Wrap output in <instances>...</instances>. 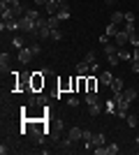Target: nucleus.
Masks as SVG:
<instances>
[{"instance_id":"f257e3e1","label":"nucleus","mask_w":139,"mask_h":155,"mask_svg":"<svg viewBox=\"0 0 139 155\" xmlns=\"http://www.w3.org/2000/svg\"><path fill=\"white\" fill-rule=\"evenodd\" d=\"M21 132H23V134L30 132L37 141H42V139L46 137V132H49L46 118H23V130H21Z\"/></svg>"},{"instance_id":"f03ea898","label":"nucleus","mask_w":139,"mask_h":155,"mask_svg":"<svg viewBox=\"0 0 139 155\" xmlns=\"http://www.w3.org/2000/svg\"><path fill=\"white\" fill-rule=\"evenodd\" d=\"M44 74H42V70L40 72H30V93H40L42 88H44Z\"/></svg>"},{"instance_id":"7ed1b4c3","label":"nucleus","mask_w":139,"mask_h":155,"mask_svg":"<svg viewBox=\"0 0 139 155\" xmlns=\"http://www.w3.org/2000/svg\"><path fill=\"white\" fill-rule=\"evenodd\" d=\"M19 30H23V32H30V35H35L37 26H35V21H30L28 16H21V19H19Z\"/></svg>"},{"instance_id":"20e7f679","label":"nucleus","mask_w":139,"mask_h":155,"mask_svg":"<svg viewBox=\"0 0 139 155\" xmlns=\"http://www.w3.org/2000/svg\"><path fill=\"white\" fill-rule=\"evenodd\" d=\"M16 58H19V63H23V65H28L30 63V60L35 58V53H33V49H30V46H23V49H19V56H16Z\"/></svg>"},{"instance_id":"39448f33","label":"nucleus","mask_w":139,"mask_h":155,"mask_svg":"<svg viewBox=\"0 0 139 155\" xmlns=\"http://www.w3.org/2000/svg\"><path fill=\"white\" fill-rule=\"evenodd\" d=\"M98 84H100L98 74H88L86 77V93H98Z\"/></svg>"},{"instance_id":"423d86ee","label":"nucleus","mask_w":139,"mask_h":155,"mask_svg":"<svg viewBox=\"0 0 139 155\" xmlns=\"http://www.w3.org/2000/svg\"><path fill=\"white\" fill-rule=\"evenodd\" d=\"M67 139H70L72 143L81 141V139H84V130H81V127H72V130H67Z\"/></svg>"},{"instance_id":"0eeeda50","label":"nucleus","mask_w":139,"mask_h":155,"mask_svg":"<svg viewBox=\"0 0 139 155\" xmlns=\"http://www.w3.org/2000/svg\"><path fill=\"white\" fill-rule=\"evenodd\" d=\"M116 44H118V49H123L125 44H130V32H127V30H118V35H116Z\"/></svg>"},{"instance_id":"6e6552de","label":"nucleus","mask_w":139,"mask_h":155,"mask_svg":"<svg viewBox=\"0 0 139 155\" xmlns=\"http://www.w3.org/2000/svg\"><path fill=\"white\" fill-rule=\"evenodd\" d=\"M70 14H72L70 5H67V2H60V9H58V14H56V16H58L60 21H67V19H70Z\"/></svg>"},{"instance_id":"1a4fd4ad","label":"nucleus","mask_w":139,"mask_h":155,"mask_svg":"<svg viewBox=\"0 0 139 155\" xmlns=\"http://www.w3.org/2000/svg\"><path fill=\"white\" fill-rule=\"evenodd\" d=\"M98 79H100V84H102V86H111L114 74H111L109 70H104V72H100V74H98Z\"/></svg>"},{"instance_id":"9d476101","label":"nucleus","mask_w":139,"mask_h":155,"mask_svg":"<svg viewBox=\"0 0 139 155\" xmlns=\"http://www.w3.org/2000/svg\"><path fill=\"white\" fill-rule=\"evenodd\" d=\"M9 63H12V56H9L7 51H2V53H0V70L7 72V70H9Z\"/></svg>"},{"instance_id":"9b49d317","label":"nucleus","mask_w":139,"mask_h":155,"mask_svg":"<svg viewBox=\"0 0 139 155\" xmlns=\"http://www.w3.org/2000/svg\"><path fill=\"white\" fill-rule=\"evenodd\" d=\"M77 74H79V77H88V74H91V65H88L86 60H81V63L77 65Z\"/></svg>"},{"instance_id":"f8f14e48","label":"nucleus","mask_w":139,"mask_h":155,"mask_svg":"<svg viewBox=\"0 0 139 155\" xmlns=\"http://www.w3.org/2000/svg\"><path fill=\"white\" fill-rule=\"evenodd\" d=\"M44 9H46V14H49V16H56V14H58V9H60V2H58V0H51Z\"/></svg>"},{"instance_id":"ddd939ff","label":"nucleus","mask_w":139,"mask_h":155,"mask_svg":"<svg viewBox=\"0 0 139 155\" xmlns=\"http://www.w3.org/2000/svg\"><path fill=\"white\" fill-rule=\"evenodd\" d=\"M109 88H111V93H121L123 88H125V84H123V79H121V77H114V81H111Z\"/></svg>"},{"instance_id":"4468645a","label":"nucleus","mask_w":139,"mask_h":155,"mask_svg":"<svg viewBox=\"0 0 139 155\" xmlns=\"http://www.w3.org/2000/svg\"><path fill=\"white\" fill-rule=\"evenodd\" d=\"M107 143V137L102 134V132H95V134H93V148H95V146H104Z\"/></svg>"},{"instance_id":"2eb2a0df","label":"nucleus","mask_w":139,"mask_h":155,"mask_svg":"<svg viewBox=\"0 0 139 155\" xmlns=\"http://www.w3.org/2000/svg\"><path fill=\"white\" fill-rule=\"evenodd\" d=\"M118 23H114V21H109V26H107V30H104V35H109V37H116L118 35Z\"/></svg>"},{"instance_id":"dca6fc26","label":"nucleus","mask_w":139,"mask_h":155,"mask_svg":"<svg viewBox=\"0 0 139 155\" xmlns=\"http://www.w3.org/2000/svg\"><path fill=\"white\" fill-rule=\"evenodd\" d=\"M104 53H107V56L118 53V44H116V42H114V44H111V42H107V44H104Z\"/></svg>"},{"instance_id":"f3484780","label":"nucleus","mask_w":139,"mask_h":155,"mask_svg":"<svg viewBox=\"0 0 139 155\" xmlns=\"http://www.w3.org/2000/svg\"><path fill=\"white\" fill-rule=\"evenodd\" d=\"M118 58H121V63H123V60H130V63H132V53L123 46V49H118Z\"/></svg>"},{"instance_id":"a211bd4d","label":"nucleus","mask_w":139,"mask_h":155,"mask_svg":"<svg viewBox=\"0 0 139 155\" xmlns=\"http://www.w3.org/2000/svg\"><path fill=\"white\" fill-rule=\"evenodd\" d=\"M26 16L30 21H35V23H37V19H42V14L37 12V9H26Z\"/></svg>"},{"instance_id":"6ab92c4d","label":"nucleus","mask_w":139,"mask_h":155,"mask_svg":"<svg viewBox=\"0 0 139 155\" xmlns=\"http://www.w3.org/2000/svg\"><path fill=\"white\" fill-rule=\"evenodd\" d=\"M104 146H107V155H116L121 150V146L116 141H114V143H104Z\"/></svg>"},{"instance_id":"aec40b11","label":"nucleus","mask_w":139,"mask_h":155,"mask_svg":"<svg viewBox=\"0 0 139 155\" xmlns=\"http://www.w3.org/2000/svg\"><path fill=\"white\" fill-rule=\"evenodd\" d=\"M84 100H86L88 107H91V104H98V102H100V100H98V93H86V97H84Z\"/></svg>"},{"instance_id":"412c9836","label":"nucleus","mask_w":139,"mask_h":155,"mask_svg":"<svg viewBox=\"0 0 139 155\" xmlns=\"http://www.w3.org/2000/svg\"><path fill=\"white\" fill-rule=\"evenodd\" d=\"M116 107H118V104H116V100H114V97H111V100H109V102L104 104L107 114H116Z\"/></svg>"},{"instance_id":"4be33fe9","label":"nucleus","mask_w":139,"mask_h":155,"mask_svg":"<svg viewBox=\"0 0 139 155\" xmlns=\"http://www.w3.org/2000/svg\"><path fill=\"white\" fill-rule=\"evenodd\" d=\"M111 21H114V23H123V21H125V12H114Z\"/></svg>"},{"instance_id":"5701e85b","label":"nucleus","mask_w":139,"mask_h":155,"mask_svg":"<svg viewBox=\"0 0 139 155\" xmlns=\"http://www.w3.org/2000/svg\"><path fill=\"white\" fill-rule=\"evenodd\" d=\"M100 111H102V104H91V107H88V114H91V116H98Z\"/></svg>"},{"instance_id":"b1692460","label":"nucleus","mask_w":139,"mask_h":155,"mask_svg":"<svg viewBox=\"0 0 139 155\" xmlns=\"http://www.w3.org/2000/svg\"><path fill=\"white\" fill-rule=\"evenodd\" d=\"M95 58H98V53H95V51H88L86 56H84V60H86L88 65H91V63H95Z\"/></svg>"},{"instance_id":"393cba45","label":"nucleus","mask_w":139,"mask_h":155,"mask_svg":"<svg viewBox=\"0 0 139 155\" xmlns=\"http://www.w3.org/2000/svg\"><path fill=\"white\" fill-rule=\"evenodd\" d=\"M58 26H60L58 16H49V28H58Z\"/></svg>"},{"instance_id":"a878e982","label":"nucleus","mask_w":139,"mask_h":155,"mask_svg":"<svg viewBox=\"0 0 139 155\" xmlns=\"http://www.w3.org/2000/svg\"><path fill=\"white\" fill-rule=\"evenodd\" d=\"M51 39H56V42H58V39H63V32H60L58 28H51Z\"/></svg>"},{"instance_id":"bb28decb","label":"nucleus","mask_w":139,"mask_h":155,"mask_svg":"<svg viewBox=\"0 0 139 155\" xmlns=\"http://www.w3.org/2000/svg\"><path fill=\"white\" fill-rule=\"evenodd\" d=\"M107 60H109V65H118V63H121L118 53H114V56H107Z\"/></svg>"},{"instance_id":"cd10ccee","label":"nucleus","mask_w":139,"mask_h":155,"mask_svg":"<svg viewBox=\"0 0 139 155\" xmlns=\"http://www.w3.org/2000/svg\"><path fill=\"white\" fill-rule=\"evenodd\" d=\"M93 153H95V155H107V146H95Z\"/></svg>"},{"instance_id":"c85d7f7f","label":"nucleus","mask_w":139,"mask_h":155,"mask_svg":"<svg viewBox=\"0 0 139 155\" xmlns=\"http://www.w3.org/2000/svg\"><path fill=\"white\" fill-rule=\"evenodd\" d=\"M12 44L16 46V49H23V39L21 37H12Z\"/></svg>"},{"instance_id":"c756f323","label":"nucleus","mask_w":139,"mask_h":155,"mask_svg":"<svg viewBox=\"0 0 139 155\" xmlns=\"http://www.w3.org/2000/svg\"><path fill=\"white\" fill-rule=\"evenodd\" d=\"M79 93H86V77H79Z\"/></svg>"},{"instance_id":"7c9ffc66","label":"nucleus","mask_w":139,"mask_h":155,"mask_svg":"<svg viewBox=\"0 0 139 155\" xmlns=\"http://www.w3.org/2000/svg\"><path fill=\"white\" fill-rule=\"evenodd\" d=\"M30 49H33L35 56H40V53H42V44H37V42H35V44H30Z\"/></svg>"},{"instance_id":"2f4dec72","label":"nucleus","mask_w":139,"mask_h":155,"mask_svg":"<svg viewBox=\"0 0 139 155\" xmlns=\"http://www.w3.org/2000/svg\"><path fill=\"white\" fill-rule=\"evenodd\" d=\"M130 44H132L134 49H139V37H137V32H134V35H130Z\"/></svg>"},{"instance_id":"473e14b6","label":"nucleus","mask_w":139,"mask_h":155,"mask_svg":"<svg viewBox=\"0 0 139 155\" xmlns=\"http://www.w3.org/2000/svg\"><path fill=\"white\" fill-rule=\"evenodd\" d=\"M137 116H127V125H130V127H137Z\"/></svg>"},{"instance_id":"72a5a7b5","label":"nucleus","mask_w":139,"mask_h":155,"mask_svg":"<svg viewBox=\"0 0 139 155\" xmlns=\"http://www.w3.org/2000/svg\"><path fill=\"white\" fill-rule=\"evenodd\" d=\"M91 74H100V65H98V60H95V63H91Z\"/></svg>"},{"instance_id":"f704fd0d","label":"nucleus","mask_w":139,"mask_h":155,"mask_svg":"<svg viewBox=\"0 0 139 155\" xmlns=\"http://www.w3.org/2000/svg\"><path fill=\"white\" fill-rule=\"evenodd\" d=\"M14 2H16V0H0V9H2V7H12Z\"/></svg>"},{"instance_id":"c9c22d12","label":"nucleus","mask_w":139,"mask_h":155,"mask_svg":"<svg viewBox=\"0 0 139 155\" xmlns=\"http://www.w3.org/2000/svg\"><path fill=\"white\" fill-rule=\"evenodd\" d=\"M67 104H70V107H79V100H77V97H67Z\"/></svg>"},{"instance_id":"e433bc0d","label":"nucleus","mask_w":139,"mask_h":155,"mask_svg":"<svg viewBox=\"0 0 139 155\" xmlns=\"http://www.w3.org/2000/svg\"><path fill=\"white\" fill-rule=\"evenodd\" d=\"M125 23H134V14L132 12H125Z\"/></svg>"},{"instance_id":"4c0bfd02","label":"nucleus","mask_w":139,"mask_h":155,"mask_svg":"<svg viewBox=\"0 0 139 155\" xmlns=\"http://www.w3.org/2000/svg\"><path fill=\"white\" fill-rule=\"evenodd\" d=\"M49 2H51V0H35V5H37V7H46Z\"/></svg>"},{"instance_id":"58836bf2","label":"nucleus","mask_w":139,"mask_h":155,"mask_svg":"<svg viewBox=\"0 0 139 155\" xmlns=\"http://www.w3.org/2000/svg\"><path fill=\"white\" fill-rule=\"evenodd\" d=\"M130 65H132V72H134V74H137V77H139V63H134V60H132V63H130Z\"/></svg>"},{"instance_id":"ea45409f","label":"nucleus","mask_w":139,"mask_h":155,"mask_svg":"<svg viewBox=\"0 0 139 155\" xmlns=\"http://www.w3.org/2000/svg\"><path fill=\"white\" fill-rule=\"evenodd\" d=\"M0 153H2V155L9 153V146H7V143H2V146H0Z\"/></svg>"},{"instance_id":"a19ab883","label":"nucleus","mask_w":139,"mask_h":155,"mask_svg":"<svg viewBox=\"0 0 139 155\" xmlns=\"http://www.w3.org/2000/svg\"><path fill=\"white\" fill-rule=\"evenodd\" d=\"M132 60H134V63H139V49H134V53H132Z\"/></svg>"},{"instance_id":"79ce46f5","label":"nucleus","mask_w":139,"mask_h":155,"mask_svg":"<svg viewBox=\"0 0 139 155\" xmlns=\"http://www.w3.org/2000/svg\"><path fill=\"white\" fill-rule=\"evenodd\" d=\"M114 2H116V0H107V5H114Z\"/></svg>"},{"instance_id":"37998d69","label":"nucleus","mask_w":139,"mask_h":155,"mask_svg":"<svg viewBox=\"0 0 139 155\" xmlns=\"http://www.w3.org/2000/svg\"><path fill=\"white\" fill-rule=\"evenodd\" d=\"M137 146H139V134H137Z\"/></svg>"},{"instance_id":"c03bdc74","label":"nucleus","mask_w":139,"mask_h":155,"mask_svg":"<svg viewBox=\"0 0 139 155\" xmlns=\"http://www.w3.org/2000/svg\"><path fill=\"white\" fill-rule=\"evenodd\" d=\"M58 2H67V0H58Z\"/></svg>"}]
</instances>
